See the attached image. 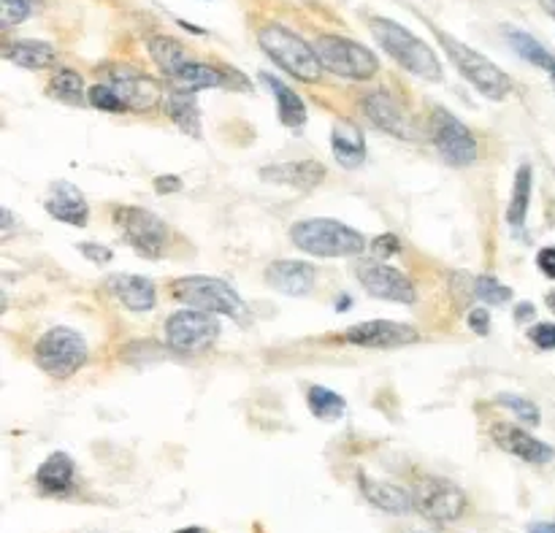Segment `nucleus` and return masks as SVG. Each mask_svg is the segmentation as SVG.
<instances>
[{
  "mask_svg": "<svg viewBox=\"0 0 555 533\" xmlns=\"http://www.w3.org/2000/svg\"><path fill=\"white\" fill-rule=\"evenodd\" d=\"M369 30L374 36V41L401 65L404 71L420 77L426 82H442V62L434 54V49L418 38L414 33H409L404 25L385 20V17H371L369 20Z\"/></svg>",
  "mask_w": 555,
  "mask_h": 533,
  "instance_id": "nucleus-1",
  "label": "nucleus"
},
{
  "mask_svg": "<svg viewBox=\"0 0 555 533\" xmlns=\"http://www.w3.org/2000/svg\"><path fill=\"white\" fill-rule=\"evenodd\" d=\"M290 241L314 257H353L366 249L363 233L344 225L339 220H301L290 228Z\"/></svg>",
  "mask_w": 555,
  "mask_h": 533,
  "instance_id": "nucleus-2",
  "label": "nucleus"
},
{
  "mask_svg": "<svg viewBox=\"0 0 555 533\" xmlns=\"http://www.w3.org/2000/svg\"><path fill=\"white\" fill-rule=\"evenodd\" d=\"M257 44L282 71H288L298 82L314 85L322 79V62H320L314 46H309L293 30H288L282 25H265L257 33Z\"/></svg>",
  "mask_w": 555,
  "mask_h": 533,
  "instance_id": "nucleus-3",
  "label": "nucleus"
},
{
  "mask_svg": "<svg viewBox=\"0 0 555 533\" xmlns=\"http://www.w3.org/2000/svg\"><path fill=\"white\" fill-rule=\"evenodd\" d=\"M437 38H439L442 49L447 52V57L455 62V69L461 71V77L479 95H485L488 101H504L512 93V79L482 52L466 46L463 41H458V38H453L450 33H442V30H437Z\"/></svg>",
  "mask_w": 555,
  "mask_h": 533,
  "instance_id": "nucleus-4",
  "label": "nucleus"
},
{
  "mask_svg": "<svg viewBox=\"0 0 555 533\" xmlns=\"http://www.w3.org/2000/svg\"><path fill=\"white\" fill-rule=\"evenodd\" d=\"M87 342L82 333L74 327H52L36 342L33 360L36 366L49 374L52 379H68L74 376L87 363Z\"/></svg>",
  "mask_w": 555,
  "mask_h": 533,
  "instance_id": "nucleus-5",
  "label": "nucleus"
},
{
  "mask_svg": "<svg viewBox=\"0 0 555 533\" xmlns=\"http://www.w3.org/2000/svg\"><path fill=\"white\" fill-rule=\"evenodd\" d=\"M314 52L322 62V69L341 77V79H353V82H369L380 71V60L377 54L344 36H320L314 41Z\"/></svg>",
  "mask_w": 555,
  "mask_h": 533,
  "instance_id": "nucleus-6",
  "label": "nucleus"
},
{
  "mask_svg": "<svg viewBox=\"0 0 555 533\" xmlns=\"http://www.w3.org/2000/svg\"><path fill=\"white\" fill-rule=\"evenodd\" d=\"M168 293L174 301H179L190 309L206 311V314L241 317V311H244L241 295L225 279H217V277H182V279L171 282Z\"/></svg>",
  "mask_w": 555,
  "mask_h": 533,
  "instance_id": "nucleus-7",
  "label": "nucleus"
},
{
  "mask_svg": "<svg viewBox=\"0 0 555 533\" xmlns=\"http://www.w3.org/2000/svg\"><path fill=\"white\" fill-rule=\"evenodd\" d=\"M114 225L122 236L125 244H130L138 254L147 260H158L166 252L168 244V225L138 206H117L114 212Z\"/></svg>",
  "mask_w": 555,
  "mask_h": 533,
  "instance_id": "nucleus-8",
  "label": "nucleus"
},
{
  "mask_svg": "<svg viewBox=\"0 0 555 533\" xmlns=\"http://www.w3.org/2000/svg\"><path fill=\"white\" fill-rule=\"evenodd\" d=\"M220 339V322L198 309H182L166 322V342L176 352H203Z\"/></svg>",
  "mask_w": 555,
  "mask_h": 533,
  "instance_id": "nucleus-9",
  "label": "nucleus"
},
{
  "mask_svg": "<svg viewBox=\"0 0 555 533\" xmlns=\"http://www.w3.org/2000/svg\"><path fill=\"white\" fill-rule=\"evenodd\" d=\"M414 509L434 522H453L466 509V496L458 485L442 477H423L414 485Z\"/></svg>",
  "mask_w": 555,
  "mask_h": 533,
  "instance_id": "nucleus-10",
  "label": "nucleus"
},
{
  "mask_svg": "<svg viewBox=\"0 0 555 533\" xmlns=\"http://www.w3.org/2000/svg\"><path fill=\"white\" fill-rule=\"evenodd\" d=\"M344 342H350L355 347H369V350H401V347L420 342V333L418 327H412L406 322L369 319V322H358L353 327H347Z\"/></svg>",
  "mask_w": 555,
  "mask_h": 533,
  "instance_id": "nucleus-11",
  "label": "nucleus"
},
{
  "mask_svg": "<svg viewBox=\"0 0 555 533\" xmlns=\"http://www.w3.org/2000/svg\"><path fill=\"white\" fill-rule=\"evenodd\" d=\"M434 144L450 166H471L477 160V139L471 130L445 109H434Z\"/></svg>",
  "mask_w": 555,
  "mask_h": 533,
  "instance_id": "nucleus-12",
  "label": "nucleus"
},
{
  "mask_svg": "<svg viewBox=\"0 0 555 533\" xmlns=\"http://www.w3.org/2000/svg\"><path fill=\"white\" fill-rule=\"evenodd\" d=\"M358 279H361L363 290L380 301H393V303L418 301V290H414L412 279H406V274H401L388 262H380V260L358 262Z\"/></svg>",
  "mask_w": 555,
  "mask_h": 533,
  "instance_id": "nucleus-13",
  "label": "nucleus"
},
{
  "mask_svg": "<svg viewBox=\"0 0 555 533\" xmlns=\"http://www.w3.org/2000/svg\"><path fill=\"white\" fill-rule=\"evenodd\" d=\"M317 279V271L312 262L304 260H273L265 269V282L271 290L282 295H306L312 293Z\"/></svg>",
  "mask_w": 555,
  "mask_h": 533,
  "instance_id": "nucleus-14",
  "label": "nucleus"
},
{
  "mask_svg": "<svg viewBox=\"0 0 555 533\" xmlns=\"http://www.w3.org/2000/svg\"><path fill=\"white\" fill-rule=\"evenodd\" d=\"M491 436H494V441H496L504 452H510V455H515V457H520V460H526V463L542 465V463H550V460L555 457V449H552L550 444L539 441L536 436H531L528 431H523V428H518V425L499 423V425H494Z\"/></svg>",
  "mask_w": 555,
  "mask_h": 533,
  "instance_id": "nucleus-15",
  "label": "nucleus"
},
{
  "mask_svg": "<svg viewBox=\"0 0 555 533\" xmlns=\"http://www.w3.org/2000/svg\"><path fill=\"white\" fill-rule=\"evenodd\" d=\"M106 85L122 98V103L127 109H138V111L152 109L158 103V98H160L158 85L150 77L138 74L133 69H114Z\"/></svg>",
  "mask_w": 555,
  "mask_h": 533,
  "instance_id": "nucleus-16",
  "label": "nucleus"
},
{
  "mask_svg": "<svg viewBox=\"0 0 555 533\" xmlns=\"http://www.w3.org/2000/svg\"><path fill=\"white\" fill-rule=\"evenodd\" d=\"M260 179L306 192V190H314L325 179V166L317 160H290V163L260 168Z\"/></svg>",
  "mask_w": 555,
  "mask_h": 533,
  "instance_id": "nucleus-17",
  "label": "nucleus"
},
{
  "mask_svg": "<svg viewBox=\"0 0 555 533\" xmlns=\"http://www.w3.org/2000/svg\"><path fill=\"white\" fill-rule=\"evenodd\" d=\"M36 485L44 496L52 498H62L74 490L77 485V465L71 460V455L65 452H52L36 472Z\"/></svg>",
  "mask_w": 555,
  "mask_h": 533,
  "instance_id": "nucleus-18",
  "label": "nucleus"
},
{
  "mask_svg": "<svg viewBox=\"0 0 555 533\" xmlns=\"http://www.w3.org/2000/svg\"><path fill=\"white\" fill-rule=\"evenodd\" d=\"M46 212L54 220L68 222V225H77V228H85L87 220H90V206L85 201V195L71 182H54L52 184V195H49V201H46Z\"/></svg>",
  "mask_w": 555,
  "mask_h": 533,
  "instance_id": "nucleus-19",
  "label": "nucleus"
},
{
  "mask_svg": "<svg viewBox=\"0 0 555 533\" xmlns=\"http://www.w3.org/2000/svg\"><path fill=\"white\" fill-rule=\"evenodd\" d=\"M331 152L341 168H358L366 160V139L355 122L336 119L331 130Z\"/></svg>",
  "mask_w": 555,
  "mask_h": 533,
  "instance_id": "nucleus-20",
  "label": "nucleus"
},
{
  "mask_svg": "<svg viewBox=\"0 0 555 533\" xmlns=\"http://www.w3.org/2000/svg\"><path fill=\"white\" fill-rule=\"evenodd\" d=\"M109 293L130 311H147L155 306L158 293L155 285L147 277H133V274H114L106 282Z\"/></svg>",
  "mask_w": 555,
  "mask_h": 533,
  "instance_id": "nucleus-21",
  "label": "nucleus"
},
{
  "mask_svg": "<svg viewBox=\"0 0 555 533\" xmlns=\"http://www.w3.org/2000/svg\"><path fill=\"white\" fill-rule=\"evenodd\" d=\"M363 111L380 130L390 133V136L412 139V127L401 111V106L388 93H371L369 98H363Z\"/></svg>",
  "mask_w": 555,
  "mask_h": 533,
  "instance_id": "nucleus-22",
  "label": "nucleus"
},
{
  "mask_svg": "<svg viewBox=\"0 0 555 533\" xmlns=\"http://www.w3.org/2000/svg\"><path fill=\"white\" fill-rule=\"evenodd\" d=\"M174 82V90H182V93H198V90H215V87H223L225 79L217 69L206 62H198L192 60L190 54L176 65L174 74L168 77Z\"/></svg>",
  "mask_w": 555,
  "mask_h": 533,
  "instance_id": "nucleus-23",
  "label": "nucleus"
},
{
  "mask_svg": "<svg viewBox=\"0 0 555 533\" xmlns=\"http://www.w3.org/2000/svg\"><path fill=\"white\" fill-rule=\"evenodd\" d=\"M4 57L14 65H22V69H30V71H41V69H49L54 62L57 52L52 44L46 41H36V38H20V41H12L6 44L4 49Z\"/></svg>",
  "mask_w": 555,
  "mask_h": 533,
  "instance_id": "nucleus-24",
  "label": "nucleus"
},
{
  "mask_svg": "<svg viewBox=\"0 0 555 533\" xmlns=\"http://www.w3.org/2000/svg\"><path fill=\"white\" fill-rule=\"evenodd\" d=\"M361 490H363V496H366L374 506H380L382 512H390V514H406V512L414 509L412 493H406V490L398 488V485L366 480V477L361 474Z\"/></svg>",
  "mask_w": 555,
  "mask_h": 533,
  "instance_id": "nucleus-25",
  "label": "nucleus"
},
{
  "mask_svg": "<svg viewBox=\"0 0 555 533\" xmlns=\"http://www.w3.org/2000/svg\"><path fill=\"white\" fill-rule=\"evenodd\" d=\"M260 79L268 85V90H271L273 98H276V109H280L282 125L290 127V130H301V127L306 125V103L301 101V95L293 93L288 85H282L280 79L271 77V74H260Z\"/></svg>",
  "mask_w": 555,
  "mask_h": 533,
  "instance_id": "nucleus-26",
  "label": "nucleus"
},
{
  "mask_svg": "<svg viewBox=\"0 0 555 533\" xmlns=\"http://www.w3.org/2000/svg\"><path fill=\"white\" fill-rule=\"evenodd\" d=\"M507 33V44L512 46L515 54H520L523 60H528L531 65H536V69L547 71L552 85H555V54L547 52L534 36H528L526 30H518V28H504Z\"/></svg>",
  "mask_w": 555,
  "mask_h": 533,
  "instance_id": "nucleus-27",
  "label": "nucleus"
},
{
  "mask_svg": "<svg viewBox=\"0 0 555 533\" xmlns=\"http://www.w3.org/2000/svg\"><path fill=\"white\" fill-rule=\"evenodd\" d=\"M531 166L523 163L515 174V184H512V198H510V206H507V220L510 225L520 228L526 222V214H528V204H531Z\"/></svg>",
  "mask_w": 555,
  "mask_h": 533,
  "instance_id": "nucleus-28",
  "label": "nucleus"
},
{
  "mask_svg": "<svg viewBox=\"0 0 555 533\" xmlns=\"http://www.w3.org/2000/svg\"><path fill=\"white\" fill-rule=\"evenodd\" d=\"M306 404H309V412H312L317 420H325V423L339 420V417L344 415V409H347V404H344V398H341V395H336L333 390L320 387V384L309 387V392H306Z\"/></svg>",
  "mask_w": 555,
  "mask_h": 533,
  "instance_id": "nucleus-29",
  "label": "nucleus"
},
{
  "mask_svg": "<svg viewBox=\"0 0 555 533\" xmlns=\"http://www.w3.org/2000/svg\"><path fill=\"white\" fill-rule=\"evenodd\" d=\"M166 111L168 117L184 130L190 136H198V109H195V93H182L174 90L171 98L166 101Z\"/></svg>",
  "mask_w": 555,
  "mask_h": 533,
  "instance_id": "nucleus-30",
  "label": "nucleus"
},
{
  "mask_svg": "<svg viewBox=\"0 0 555 533\" xmlns=\"http://www.w3.org/2000/svg\"><path fill=\"white\" fill-rule=\"evenodd\" d=\"M49 93L62 103L82 106L85 103V79L71 69H60L49 82Z\"/></svg>",
  "mask_w": 555,
  "mask_h": 533,
  "instance_id": "nucleus-31",
  "label": "nucleus"
},
{
  "mask_svg": "<svg viewBox=\"0 0 555 533\" xmlns=\"http://www.w3.org/2000/svg\"><path fill=\"white\" fill-rule=\"evenodd\" d=\"M474 295L491 306H504L512 301V290L502 285L496 277H477L474 279Z\"/></svg>",
  "mask_w": 555,
  "mask_h": 533,
  "instance_id": "nucleus-32",
  "label": "nucleus"
},
{
  "mask_svg": "<svg viewBox=\"0 0 555 533\" xmlns=\"http://www.w3.org/2000/svg\"><path fill=\"white\" fill-rule=\"evenodd\" d=\"M87 98H90V103L95 106V109H101V111H111V114H122V111H127V106L122 103V98L106 85V82H101V85H93L90 87V93H87Z\"/></svg>",
  "mask_w": 555,
  "mask_h": 533,
  "instance_id": "nucleus-33",
  "label": "nucleus"
},
{
  "mask_svg": "<svg viewBox=\"0 0 555 533\" xmlns=\"http://www.w3.org/2000/svg\"><path fill=\"white\" fill-rule=\"evenodd\" d=\"M33 12V0H0V25L14 28L25 22Z\"/></svg>",
  "mask_w": 555,
  "mask_h": 533,
  "instance_id": "nucleus-34",
  "label": "nucleus"
},
{
  "mask_svg": "<svg viewBox=\"0 0 555 533\" xmlns=\"http://www.w3.org/2000/svg\"><path fill=\"white\" fill-rule=\"evenodd\" d=\"M499 401L504 407H510V412H515L520 417V423L539 425V409L531 401H526V398H520V395H499Z\"/></svg>",
  "mask_w": 555,
  "mask_h": 533,
  "instance_id": "nucleus-35",
  "label": "nucleus"
},
{
  "mask_svg": "<svg viewBox=\"0 0 555 533\" xmlns=\"http://www.w3.org/2000/svg\"><path fill=\"white\" fill-rule=\"evenodd\" d=\"M528 339L539 347V350H555V322H536L528 330Z\"/></svg>",
  "mask_w": 555,
  "mask_h": 533,
  "instance_id": "nucleus-36",
  "label": "nucleus"
},
{
  "mask_svg": "<svg viewBox=\"0 0 555 533\" xmlns=\"http://www.w3.org/2000/svg\"><path fill=\"white\" fill-rule=\"evenodd\" d=\"M469 327L477 333V336H488L491 333V317L485 309H471L469 311Z\"/></svg>",
  "mask_w": 555,
  "mask_h": 533,
  "instance_id": "nucleus-37",
  "label": "nucleus"
},
{
  "mask_svg": "<svg viewBox=\"0 0 555 533\" xmlns=\"http://www.w3.org/2000/svg\"><path fill=\"white\" fill-rule=\"evenodd\" d=\"M371 249H374L377 257H390V254H396V252L401 249V244H398V238H396L393 233H385V236L374 238Z\"/></svg>",
  "mask_w": 555,
  "mask_h": 533,
  "instance_id": "nucleus-38",
  "label": "nucleus"
},
{
  "mask_svg": "<svg viewBox=\"0 0 555 533\" xmlns=\"http://www.w3.org/2000/svg\"><path fill=\"white\" fill-rule=\"evenodd\" d=\"M536 265L547 279H555V246H544L536 254Z\"/></svg>",
  "mask_w": 555,
  "mask_h": 533,
  "instance_id": "nucleus-39",
  "label": "nucleus"
},
{
  "mask_svg": "<svg viewBox=\"0 0 555 533\" xmlns=\"http://www.w3.org/2000/svg\"><path fill=\"white\" fill-rule=\"evenodd\" d=\"M82 254H87L93 262H109L114 257V252L109 246H101V244H79Z\"/></svg>",
  "mask_w": 555,
  "mask_h": 533,
  "instance_id": "nucleus-40",
  "label": "nucleus"
},
{
  "mask_svg": "<svg viewBox=\"0 0 555 533\" xmlns=\"http://www.w3.org/2000/svg\"><path fill=\"white\" fill-rule=\"evenodd\" d=\"M182 187V179L179 176H174V174H168V176H158L155 179V190L160 192V195H168V192H174V190H179Z\"/></svg>",
  "mask_w": 555,
  "mask_h": 533,
  "instance_id": "nucleus-41",
  "label": "nucleus"
},
{
  "mask_svg": "<svg viewBox=\"0 0 555 533\" xmlns=\"http://www.w3.org/2000/svg\"><path fill=\"white\" fill-rule=\"evenodd\" d=\"M534 314H536V311H534V306H531V303H520V306L515 309V319H518V322L534 319Z\"/></svg>",
  "mask_w": 555,
  "mask_h": 533,
  "instance_id": "nucleus-42",
  "label": "nucleus"
},
{
  "mask_svg": "<svg viewBox=\"0 0 555 533\" xmlns=\"http://www.w3.org/2000/svg\"><path fill=\"white\" fill-rule=\"evenodd\" d=\"M528 533H555V522H539Z\"/></svg>",
  "mask_w": 555,
  "mask_h": 533,
  "instance_id": "nucleus-43",
  "label": "nucleus"
},
{
  "mask_svg": "<svg viewBox=\"0 0 555 533\" xmlns=\"http://www.w3.org/2000/svg\"><path fill=\"white\" fill-rule=\"evenodd\" d=\"M539 6H542V9H544V12L555 20V0H539Z\"/></svg>",
  "mask_w": 555,
  "mask_h": 533,
  "instance_id": "nucleus-44",
  "label": "nucleus"
},
{
  "mask_svg": "<svg viewBox=\"0 0 555 533\" xmlns=\"http://www.w3.org/2000/svg\"><path fill=\"white\" fill-rule=\"evenodd\" d=\"M544 303H547V309H550V311L555 314V287H552V290L547 293V298H544Z\"/></svg>",
  "mask_w": 555,
  "mask_h": 533,
  "instance_id": "nucleus-45",
  "label": "nucleus"
},
{
  "mask_svg": "<svg viewBox=\"0 0 555 533\" xmlns=\"http://www.w3.org/2000/svg\"><path fill=\"white\" fill-rule=\"evenodd\" d=\"M176 533H203L200 528H182V530H176Z\"/></svg>",
  "mask_w": 555,
  "mask_h": 533,
  "instance_id": "nucleus-46",
  "label": "nucleus"
}]
</instances>
